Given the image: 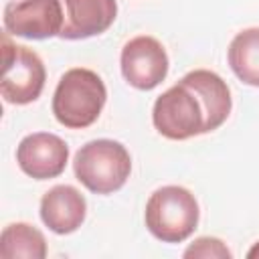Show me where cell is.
Listing matches in <instances>:
<instances>
[{"instance_id": "4fadbf2b", "label": "cell", "mask_w": 259, "mask_h": 259, "mask_svg": "<svg viewBox=\"0 0 259 259\" xmlns=\"http://www.w3.org/2000/svg\"><path fill=\"white\" fill-rule=\"evenodd\" d=\"M184 257H204V259H231V251L217 237H200L186 251Z\"/></svg>"}, {"instance_id": "5bb4252c", "label": "cell", "mask_w": 259, "mask_h": 259, "mask_svg": "<svg viewBox=\"0 0 259 259\" xmlns=\"http://www.w3.org/2000/svg\"><path fill=\"white\" fill-rule=\"evenodd\" d=\"M247 257H251V259H255V257H259V243H255L251 249H249V253H247Z\"/></svg>"}, {"instance_id": "3957f363", "label": "cell", "mask_w": 259, "mask_h": 259, "mask_svg": "<svg viewBox=\"0 0 259 259\" xmlns=\"http://www.w3.org/2000/svg\"><path fill=\"white\" fill-rule=\"evenodd\" d=\"M75 178L95 194L119 190L132 172V158L123 144L115 140H91L79 148L73 160Z\"/></svg>"}, {"instance_id": "9c48e42d", "label": "cell", "mask_w": 259, "mask_h": 259, "mask_svg": "<svg viewBox=\"0 0 259 259\" xmlns=\"http://www.w3.org/2000/svg\"><path fill=\"white\" fill-rule=\"evenodd\" d=\"M65 4V22L61 28V38L79 40L105 32L115 16V0H63Z\"/></svg>"}, {"instance_id": "277c9868", "label": "cell", "mask_w": 259, "mask_h": 259, "mask_svg": "<svg viewBox=\"0 0 259 259\" xmlns=\"http://www.w3.org/2000/svg\"><path fill=\"white\" fill-rule=\"evenodd\" d=\"M146 227L164 243L186 241L198 225V202L184 186H162L146 202Z\"/></svg>"}, {"instance_id": "5b68a950", "label": "cell", "mask_w": 259, "mask_h": 259, "mask_svg": "<svg viewBox=\"0 0 259 259\" xmlns=\"http://www.w3.org/2000/svg\"><path fill=\"white\" fill-rule=\"evenodd\" d=\"M2 63L0 93L4 101L26 105L38 99L47 81V69L32 49L14 45L6 30L2 34Z\"/></svg>"}, {"instance_id": "8fae6325", "label": "cell", "mask_w": 259, "mask_h": 259, "mask_svg": "<svg viewBox=\"0 0 259 259\" xmlns=\"http://www.w3.org/2000/svg\"><path fill=\"white\" fill-rule=\"evenodd\" d=\"M0 257L2 259H45L47 241L42 233L28 223H12L4 227L0 235Z\"/></svg>"}, {"instance_id": "52a82bcc", "label": "cell", "mask_w": 259, "mask_h": 259, "mask_svg": "<svg viewBox=\"0 0 259 259\" xmlns=\"http://www.w3.org/2000/svg\"><path fill=\"white\" fill-rule=\"evenodd\" d=\"M119 63L123 79L140 91L158 87L168 75V55L160 40L148 34L130 38L121 49Z\"/></svg>"}, {"instance_id": "ba28073f", "label": "cell", "mask_w": 259, "mask_h": 259, "mask_svg": "<svg viewBox=\"0 0 259 259\" xmlns=\"http://www.w3.org/2000/svg\"><path fill=\"white\" fill-rule=\"evenodd\" d=\"M16 162L20 170L34 180L57 178L69 162V146L55 134L36 132L20 140Z\"/></svg>"}, {"instance_id": "8992f818", "label": "cell", "mask_w": 259, "mask_h": 259, "mask_svg": "<svg viewBox=\"0 0 259 259\" xmlns=\"http://www.w3.org/2000/svg\"><path fill=\"white\" fill-rule=\"evenodd\" d=\"M65 22L61 0H12L4 8V30L22 38H51Z\"/></svg>"}, {"instance_id": "6da1fadb", "label": "cell", "mask_w": 259, "mask_h": 259, "mask_svg": "<svg viewBox=\"0 0 259 259\" xmlns=\"http://www.w3.org/2000/svg\"><path fill=\"white\" fill-rule=\"evenodd\" d=\"M231 105L229 85L214 71L196 69L156 99L152 121L164 138L188 140L221 127Z\"/></svg>"}, {"instance_id": "30bf717a", "label": "cell", "mask_w": 259, "mask_h": 259, "mask_svg": "<svg viewBox=\"0 0 259 259\" xmlns=\"http://www.w3.org/2000/svg\"><path fill=\"white\" fill-rule=\"evenodd\" d=\"M87 214L85 196L69 184L53 186L40 198V219L57 235H69L77 231Z\"/></svg>"}, {"instance_id": "7c38bea8", "label": "cell", "mask_w": 259, "mask_h": 259, "mask_svg": "<svg viewBox=\"0 0 259 259\" xmlns=\"http://www.w3.org/2000/svg\"><path fill=\"white\" fill-rule=\"evenodd\" d=\"M229 65L243 83L259 87V26L235 34L229 45Z\"/></svg>"}, {"instance_id": "7a4b0ae2", "label": "cell", "mask_w": 259, "mask_h": 259, "mask_svg": "<svg viewBox=\"0 0 259 259\" xmlns=\"http://www.w3.org/2000/svg\"><path fill=\"white\" fill-rule=\"evenodd\" d=\"M107 99L101 77L83 67L69 69L53 95V113L57 121L71 130H83L97 121Z\"/></svg>"}]
</instances>
